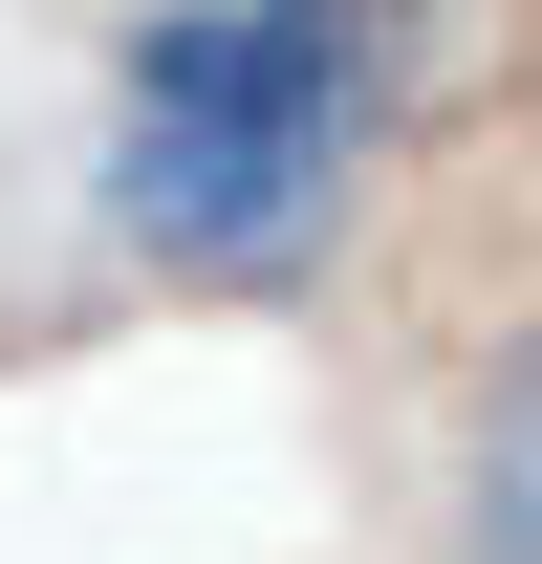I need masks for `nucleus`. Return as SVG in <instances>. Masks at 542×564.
<instances>
[{"mask_svg":"<svg viewBox=\"0 0 542 564\" xmlns=\"http://www.w3.org/2000/svg\"><path fill=\"white\" fill-rule=\"evenodd\" d=\"M131 109H109V239L196 282H282L326 239V196L369 174V109H391V22L369 0H152L131 22Z\"/></svg>","mask_w":542,"mask_h":564,"instance_id":"nucleus-1","label":"nucleus"},{"mask_svg":"<svg viewBox=\"0 0 542 564\" xmlns=\"http://www.w3.org/2000/svg\"><path fill=\"white\" fill-rule=\"evenodd\" d=\"M456 564H542V348L477 369V456H456Z\"/></svg>","mask_w":542,"mask_h":564,"instance_id":"nucleus-2","label":"nucleus"}]
</instances>
